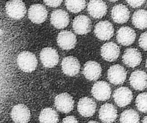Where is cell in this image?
I'll list each match as a JSON object with an SVG mask.
<instances>
[{
	"label": "cell",
	"instance_id": "6da1fadb",
	"mask_svg": "<svg viewBox=\"0 0 147 123\" xmlns=\"http://www.w3.org/2000/svg\"><path fill=\"white\" fill-rule=\"evenodd\" d=\"M17 64L22 71L30 73L36 69L38 60L35 55L32 52L24 51L21 52L18 56Z\"/></svg>",
	"mask_w": 147,
	"mask_h": 123
},
{
	"label": "cell",
	"instance_id": "7a4b0ae2",
	"mask_svg": "<svg viewBox=\"0 0 147 123\" xmlns=\"http://www.w3.org/2000/svg\"><path fill=\"white\" fill-rule=\"evenodd\" d=\"M5 9L8 16L14 20L22 19L26 13L25 3L22 0H9L6 3Z\"/></svg>",
	"mask_w": 147,
	"mask_h": 123
},
{
	"label": "cell",
	"instance_id": "3957f363",
	"mask_svg": "<svg viewBox=\"0 0 147 123\" xmlns=\"http://www.w3.org/2000/svg\"><path fill=\"white\" fill-rule=\"evenodd\" d=\"M94 33L99 39L107 41L113 36L114 29L113 25L109 21H101L95 26Z\"/></svg>",
	"mask_w": 147,
	"mask_h": 123
},
{
	"label": "cell",
	"instance_id": "277c9868",
	"mask_svg": "<svg viewBox=\"0 0 147 123\" xmlns=\"http://www.w3.org/2000/svg\"><path fill=\"white\" fill-rule=\"evenodd\" d=\"M127 72L125 68L119 64L113 65L107 71V78L114 85L122 84L126 80Z\"/></svg>",
	"mask_w": 147,
	"mask_h": 123
},
{
	"label": "cell",
	"instance_id": "5b68a950",
	"mask_svg": "<svg viewBox=\"0 0 147 123\" xmlns=\"http://www.w3.org/2000/svg\"><path fill=\"white\" fill-rule=\"evenodd\" d=\"M111 88L105 81H98L93 86L92 94L96 99L99 101H105L110 98Z\"/></svg>",
	"mask_w": 147,
	"mask_h": 123
},
{
	"label": "cell",
	"instance_id": "8992f818",
	"mask_svg": "<svg viewBox=\"0 0 147 123\" xmlns=\"http://www.w3.org/2000/svg\"><path fill=\"white\" fill-rule=\"evenodd\" d=\"M28 17L33 23L39 24L47 19L48 12L44 5L35 4L31 5L28 10Z\"/></svg>",
	"mask_w": 147,
	"mask_h": 123
},
{
	"label": "cell",
	"instance_id": "52a82bcc",
	"mask_svg": "<svg viewBox=\"0 0 147 123\" xmlns=\"http://www.w3.org/2000/svg\"><path fill=\"white\" fill-rule=\"evenodd\" d=\"M113 96L116 104L120 107H123L131 103L133 94L128 87H121L115 90Z\"/></svg>",
	"mask_w": 147,
	"mask_h": 123
},
{
	"label": "cell",
	"instance_id": "ba28073f",
	"mask_svg": "<svg viewBox=\"0 0 147 123\" xmlns=\"http://www.w3.org/2000/svg\"><path fill=\"white\" fill-rule=\"evenodd\" d=\"M40 57L42 63L47 68H52L59 62L58 52L51 47L43 48L40 52Z\"/></svg>",
	"mask_w": 147,
	"mask_h": 123
},
{
	"label": "cell",
	"instance_id": "9c48e42d",
	"mask_svg": "<svg viewBox=\"0 0 147 123\" xmlns=\"http://www.w3.org/2000/svg\"><path fill=\"white\" fill-rule=\"evenodd\" d=\"M142 60L141 53L135 48H128L126 50L122 56L123 63L131 68H134L139 66Z\"/></svg>",
	"mask_w": 147,
	"mask_h": 123
},
{
	"label": "cell",
	"instance_id": "30bf717a",
	"mask_svg": "<svg viewBox=\"0 0 147 123\" xmlns=\"http://www.w3.org/2000/svg\"><path fill=\"white\" fill-rule=\"evenodd\" d=\"M136 33L134 30L130 27L120 28L116 33V39L118 42L124 46H128L134 42Z\"/></svg>",
	"mask_w": 147,
	"mask_h": 123
},
{
	"label": "cell",
	"instance_id": "8fae6325",
	"mask_svg": "<svg viewBox=\"0 0 147 123\" xmlns=\"http://www.w3.org/2000/svg\"><path fill=\"white\" fill-rule=\"evenodd\" d=\"M92 27V21L85 15L77 16L73 21V28L78 34H86L90 32Z\"/></svg>",
	"mask_w": 147,
	"mask_h": 123
},
{
	"label": "cell",
	"instance_id": "7c38bea8",
	"mask_svg": "<svg viewBox=\"0 0 147 123\" xmlns=\"http://www.w3.org/2000/svg\"><path fill=\"white\" fill-rule=\"evenodd\" d=\"M74 101L72 97L67 93H62L56 96L55 104L58 110L68 113L74 108Z\"/></svg>",
	"mask_w": 147,
	"mask_h": 123
},
{
	"label": "cell",
	"instance_id": "4fadbf2b",
	"mask_svg": "<svg viewBox=\"0 0 147 123\" xmlns=\"http://www.w3.org/2000/svg\"><path fill=\"white\" fill-rule=\"evenodd\" d=\"M120 53V48L112 42L105 43L101 48V55L102 58L109 62L117 59Z\"/></svg>",
	"mask_w": 147,
	"mask_h": 123
},
{
	"label": "cell",
	"instance_id": "5bb4252c",
	"mask_svg": "<svg viewBox=\"0 0 147 123\" xmlns=\"http://www.w3.org/2000/svg\"><path fill=\"white\" fill-rule=\"evenodd\" d=\"M88 11L96 19L102 18L107 13V5L102 0H91L88 5Z\"/></svg>",
	"mask_w": 147,
	"mask_h": 123
},
{
	"label": "cell",
	"instance_id": "9a60e30c",
	"mask_svg": "<svg viewBox=\"0 0 147 123\" xmlns=\"http://www.w3.org/2000/svg\"><path fill=\"white\" fill-rule=\"evenodd\" d=\"M96 104L92 99L84 97L79 100L78 110L82 116L88 117L92 116L96 112Z\"/></svg>",
	"mask_w": 147,
	"mask_h": 123
},
{
	"label": "cell",
	"instance_id": "2e32d148",
	"mask_svg": "<svg viewBox=\"0 0 147 123\" xmlns=\"http://www.w3.org/2000/svg\"><path fill=\"white\" fill-rule=\"evenodd\" d=\"M57 41L59 46L63 49L71 50L76 46L77 39L72 32L65 30L58 34Z\"/></svg>",
	"mask_w": 147,
	"mask_h": 123
},
{
	"label": "cell",
	"instance_id": "e0dca14e",
	"mask_svg": "<svg viewBox=\"0 0 147 123\" xmlns=\"http://www.w3.org/2000/svg\"><path fill=\"white\" fill-rule=\"evenodd\" d=\"M11 116L15 123H27L30 119V112L26 105L20 104L13 108Z\"/></svg>",
	"mask_w": 147,
	"mask_h": 123
},
{
	"label": "cell",
	"instance_id": "ac0fdd59",
	"mask_svg": "<svg viewBox=\"0 0 147 123\" xmlns=\"http://www.w3.org/2000/svg\"><path fill=\"white\" fill-rule=\"evenodd\" d=\"M62 68L65 74L72 77L79 73L80 65L76 58L74 56H67L62 61Z\"/></svg>",
	"mask_w": 147,
	"mask_h": 123
},
{
	"label": "cell",
	"instance_id": "d6986e66",
	"mask_svg": "<svg viewBox=\"0 0 147 123\" xmlns=\"http://www.w3.org/2000/svg\"><path fill=\"white\" fill-rule=\"evenodd\" d=\"M131 86L137 90H142L147 87V74L141 70L132 72L129 78Z\"/></svg>",
	"mask_w": 147,
	"mask_h": 123
},
{
	"label": "cell",
	"instance_id": "ffe728a7",
	"mask_svg": "<svg viewBox=\"0 0 147 123\" xmlns=\"http://www.w3.org/2000/svg\"><path fill=\"white\" fill-rule=\"evenodd\" d=\"M70 18L68 13L63 9L53 11L51 15V22L55 28L63 29L69 25Z\"/></svg>",
	"mask_w": 147,
	"mask_h": 123
},
{
	"label": "cell",
	"instance_id": "44dd1931",
	"mask_svg": "<svg viewBox=\"0 0 147 123\" xmlns=\"http://www.w3.org/2000/svg\"><path fill=\"white\" fill-rule=\"evenodd\" d=\"M100 65L95 61H90L86 62L84 66L83 74L85 78L90 81H96L101 75Z\"/></svg>",
	"mask_w": 147,
	"mask_h": 123
},
{
	"label": "cell",
	"instance_id": "7402d4cb",
	"mask_svg": "<svg viewBox=\"0 0 147 123\" xmlns=\"http://www.w3.org/2000/svg\"><path fill=\"white\" fill-rule=\"evenodd\" d=\"M117 116V109L111 104H105L99 109V119L104 123L113 122L116 119Z\"/></svg>",
	"mask_w": 147,
	"mask_h": 123
},
{
	"label": "cell",
	"instance_id": "603a6c76",
	"mask_svg": "<svg viewBox=\"0 0 147 123\" xmlns=\"http://www.w3.org/2000/svg\"><path fill=\"white\" fill-rule=\"evenodd\" d=\"M130 12L128 8L122 4L114 6L111 11L112 20L118 24H123L129 20Z\"/></svg>",
	"mask_w": 147,
	"mask_h": 123
},
{
	"label": "cell",
	"instance_id": "cb8c5ba5",
	"mask_svg": "<svg viewBox=\"0 0 147 123\" xmlns=\"http://www.w3.org/2000/svg\"><path fill=\"white\" fill-rule=\"evenodd\" d=\"M132 22L137 29H144L147 28V11L144 9L136 11L132 16Z\"/></svg>",
	"mask_w": 147,
	"mask_h": 123
},
{
	"label": "cell",
	"instance_id": "d4e9b609",
	"mask_svg": "<svg viewBox=\"0 0 147 123\" xmlns=\"http://www.w3.org/2000/svg\"><path fill=\"white\" fill-rule=\"evenodd\" d=\"M39 119L41 123H56L59 121V116L54 109L48 108L42 111Z\"/></svg>",
	"mask_w": 147,
	"mask_h": 123
},
{
	"label": "cell",
	"instance_id": "484cf974",
	"mask_svg": "<svg viewBox=\"0 0 147 123\" xmlns=\"http://www.w3.org/2000/svg\"><path fill=\"white\" fill-rule=\"evenodd\" d=\"M119 121L121 123H139V115L138 112L133 109H127L121 114Z\"/></svg>",
	"mask_w": 147,
	"mask_h": 123
},
{
	"label": "cell",
	"instance_id": "4316f807",
	"mask_svg": "<svg viewBox=\"0 0 147 123\" xmlns=\"http://www.w3.org/2000/svg\"><path fill=\"white\" fill-rule=\"evenodd\" d=\"M67 9L73 13H78L84 10L86 5L85 0H66Z\"/></svg>",
	"mask_w": 147,
	"mask_h": 123
},
{
	"label": "cell",
	"instance_id": "83f0119b",
	"mask_svg": "<svg viewBox=\"0 0 147 123\" xmlns=\"http://www.w3.org/2000/svg\"><path fill=\"white\" fill-rule=\"evenodd\" d=\"M136 105L140 111L147 112V93L139 94L136 99Z\"/></svg>",
	"mask_w": 147,
	"mask_h": 123
},
{
	"label": "cell",
	"instance_id": "f1b7e54d",
	"mask_svg": "<svg viewBox=\"0 0 147 123\" xmlns=\"http://www.w3.org/2000/svg\"><path fill=\"white\" fill-rule=\"evenodd\" d=\"M139 44L142 49L147 51V32L141 34L139 39Z\"/></svg>",
	"mask_w": 147,
	"mask_h": 123
},
{
	"label": "cell",
	"instance_id": "f546056e",
	"mask_svg": "<svg viewBox=\"0 0 147 123\" xmlns=\"http://www.w3.org/2000/svg\"><path fill=\"white\" fill-rule=\"evenodd\" d=\"M126 1L129 5L134 8H138L142 6L145 1V0H126Z\"/></svg>",
	"mask_w": 147,
	"mask_h": 123
},
{
	"label": "cell",
	"instance_id": "4dcf8cb0",
	"mask_svg": "<svg viewBox=\"0 0 147 123\" xmlns=\"http://www.w3.org/2000/svg\"><path fill=\"white\" fill-rule=\"evenodd\" d=\"M43 1L47 5L50 7H54V8H56L60 6L63 1V0H43Z\"/></svg>",
	"mask_w": 147,
	"mask_h": 123
},
{
	"label": "cell",
	"instance_id": "1f68e13d",
	"mask_svg": "<svg viewBox=\"0 0 147 123\" xmlns=\"http://www.w3.org/2000/svg\"><path fill=\"white\" fill-rule=\"evenodd\" d=\"M63 122V123H78V121L74 116H69L64 118Z\"/></svg>",
	"mask_w": 147,
	"mask_h": 123
},
{
	"label": "cell",
	"instance_id": "d6a6232c",
	"mask_svg": "<svg viewBox=\"0 0 147 123\" xmlns=\"http://www.w3.org/2000/svg\"><path fill=\"white\" fill-rule=\"evenodd\" d=\"M142 123H147V116L144 117L142 120Z\"/></svg>",
	"mask_w": 147,
	"mask_h": 123
},
{
	"label": "cell",
	"instance_id": "836d02e7",
	"mask_svg": "<svg viewBox=\"0 0 147 123\" xmlns=\"http://www.w3.org/2000/svg\"><path fill=\"white\" fill-rule=\"evenodd\" d=\"M109 1L111 2H115V1H118L119 0H109Z\"/></svg>",
	"mask_w": 147,
	"mask_h": 123
},
{
	"label": "cell",
	"instance_id": "e575fe53",
	"mask_svg": "<svg viewBox=\"0 0 147 123\" xmlns=\"http://www.w3.org/2000/svg\"><path fill=\"white\" fill-rule=\"evenodd\" d=\"M89 123H98V122H97V121H89Z\"/></svg>",
	"mask_w": 147,
	"mask_h": 123
},
{
	"label": "cell",
	"instance_id": "d590c367",
	"mask_svg": "<svg viewBox=\"0 0 147 123\" xmlns=\"http://www.w3.org/2000/svg\"><path fill=\"white\" fill-rule=\"evenodd\" d=\"M146 68H147V59H146Z\"/></svg>",
	"mask_w": 147,
	"mask_h": 123
}]
</instances>
